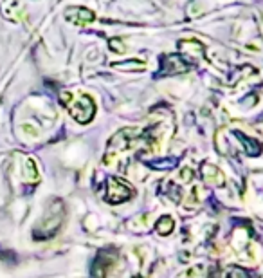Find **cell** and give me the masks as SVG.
<instances>
[{
    "mask_svg": "<svg viewBox=\"0 0 263 278\" xmlns=\"http://www.w3.org/2000/svg\"><path fill=\"white\" fill-rule=\"evenodd\" d=\"M61 103L69 108L71 116L80 123H88L92 118H94V112H96V105L88 96H72L69 93L61 94Z\"/></svg>",
    "mask_w": 263,
    "mask_h": 278,
    "instance_id": "1",
    "label": "cell"
},
{
    "mask_svg": "<svg viewBox=\"0 0 263 278\" xmlns=\"http://www.w3.org/2000/svg\"><path fill=\"white\" fill-rule=\"evenodd\" d=\"M108 201L110 202H121L127 201L128 197L132 195V188L128 185H125V181L121 179H110L108 181V190H106Z\"/></svg>",
    "mask_w": 263,
    "mask_h": 278,
    "instance_id": "2",
    "label": "cell"
},
{
    "mask_svg": "<svg viewBox=\"0 0 263 278\" xmlns=\"http://www.w3.org/2000/svg\"><path fill=\"white\" fill-rule=\"evenodd\" d=\"M65 18L72 24H78V26H87V24H90L94 22V13L85 7H71V9L65 13Z\"/></svg>",
    "mask_w": 263,
    "mask_h": 278,
    "instance_id": "3",
    "label": "cell"
},
{
    "mask_svg": "<svg viewBox=\"0 0 263 278\" xmlns=\"http://www.w3.org/2000/svg\"><path fill=\"white\" fill-rule=\"evenodd\" d=\"M157 230L161 233H170L173 230V221L170 219V217H162L157 224Z\"/></svg>",
    "mask_w": 263,
    "mask_h": 278,
    "instance_id": "4",
    "label": "cell"
},
{
    "mask_svg": "<svg viewBox=\"0 0 263 278\" xmlns=\"http://www.w3.org/2000/svg\"><path fill=\"white\" fill-rule=\"evenodd\" d=\"M135 278H141V277H135Z\"/></svg>",
    "mask_w": 263,
    "mask_h": 278,
    "instance_id": "5",
    "label": "cell"
}]
</instances>
